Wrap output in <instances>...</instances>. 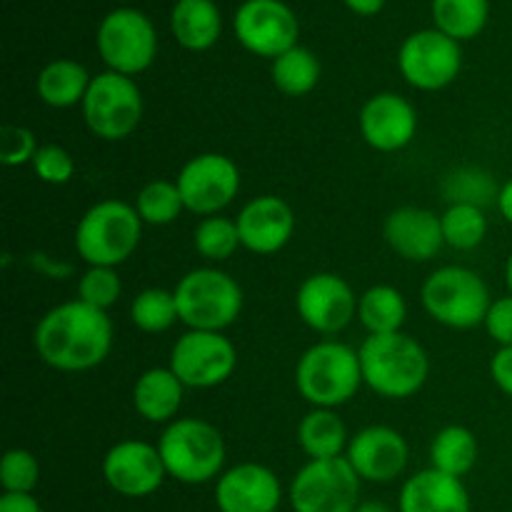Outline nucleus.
I'll return each mask as SVG.
<instances>
[{"mask_svg":"<svg viewBox=\"0 0 512 512\" xmlns=\"http://www.w3.org/2000/svg\"><path fill=\"white\" fill-rule=\"evenodd\" d=\"M33 348L45 365L60 373H85L113 350V323L105 310L83 300L50 308L33 330Z\"/></svg>","mask_w":512,"mask_h":512,"instance_id":"f257e3e1","label":"nucleus"},{"mask_svg":"<svg viewBox=\"0 0 512 512\" xmlns=\"http://www.w3.org/2000/svg\"><path fill=\"white\" fill-rule=\"evenodd\" d=\"M358 355L363 385H368L380 398H413L428 383V353L413 335L403 330L388 335H368Z\"/></svg>","mask_w":512,"mask_h":512,"instance_id":"f03ea898","label":"nucleus"},{"mask_svg":"<svg viewBox=\"0 0 512 512\" xmlns=\"http://www.w3.org/2000/svg\"><path fill=\"white\" fill-rule=\"evenodd\" d=\"M363 385L360 355L338 340H320L300 355L295 388L313 408L335 410L350 403Z\"/></svg>","mask_w":512,"mask_h":512,"instance_id":"7ed1b4c3","label":"nucleus"},{"mask_svg":"<svg viewBox=\"0 0 512 512\" xmlns=\"http://www.w3.org/2000/svg\"><path fill=\"white\" fill-rule=\"evenodd\" d=\"M168 478L183 485H205L225 473V438L213 423L200 418H178L165 425L158 440Z\"/></svg>","mask_w":512,"mask_h":512,"instance_id":"20e7f679","label":"nucleus"},{"mask_svg":"<svg viewBox=\"0 0 512 512\" xmlns=\"http://www.w3.org/2000/svg\"><path fill=\"white\" fill-rule=\"evenodd\" d=\"M143 220L135 205L123 200H100L90 205L75 228V250L88 265L118 268L138 250Z\"/></svg>","mask_w":512,"mask_h":512,"instance_id":"39448f33","label":"nucleus"},{"mask_svg":"<svg viewBox=\"0 0 512 512\" xmlns=\"http://www.w3.org/2000/svg\"><path fill=\"white\" fill-rule=\"evenodd\" d=\"M423 308L435 323L450 330H473L485 323L493 295L483 275L463 265L433 270L420 288Z\"/></svg>","mask_w":512,"mask_h":512,"instance_id":"423d86ee","label":"nucleus"},{"mask_svg":"<svg viewBox=\"0 0 512 512\" xmlns=\"http://www.w3.org/2000/svg\"><path fill=\"white\" fill-rule=\"evenodd\" d=\"M180 323L188 330L223 333L243 313V288L218 268H195L175 285Z\"/></svg>","mask_w":512,"mask_h":512,"instance_id":"0eeeda50","label":"nucleus"},{"mask_svg":"<svg viewBox=\"0 0 512 512\" xmlns=\"http://www.w3.org/2000/svg\"><path fill=\"white\" fill-rule=\"evenodd\" d=\"M83 118L90 133L100 140H125L138 130L143 120V93L128 75L105 73L93 75L83 100Z\"/></svg>","mask_w":512,"mask_h":512,"instance_id":"6e6552de","label":"nucleus"},{"mask_svg":"<svg viewBox=\"0 0 512 512\" xmlns=\"http://www.w3.org/2000/svg\"><path fill=\"white\" fill-rule=\"evenodd\" d=\"M358 473L348 458L308 460L290 483L288 500L293 512H355L360 500Z\"/></svg>","mask_w":512,"mask_h":512,"instance_id":"1a4fd4ad","label":"nucleus"},{"mask_svg":"<svg viewBox=\"0 0 512 512\" xmlns=\"http://www.w3.org/2000/svg\"><path fill=\"white\" fill-rule=\"evenodd\" d=\"M98 53L108 70L120 75H140L158 55V33L150 18L140 10L118 8L98 25Z\"/></svg>","mask_w":512,"mask_h":512,"instance_id":"9d476101","label":"nucleus"},{"mask_svg":"<svg viewBox=\"0 0 512 512\" xmlns=\"http://www.w3.org/2000/svg\"><path fill=\"white\" fill-rule=\"evenodd\" d=\"M168 368L185 388H218L238 368V350L223 333L188 330L175 340Z\"/></svg>","mask_w":512,"mask_h":512,"instance_id":"9b49d317","label":"nucleus"},{"mask_svg":"<svg viewBox=\"0 0 512 512\" xmlns=\"http://www.w3.org/2000/svg\"><path fill=\"white\" fill-rule=\"evenodd\" d=\"M398 68L403 78L418 90H443L463 70V50L458 40L438 28L418 30L400 45Z\"/></svg>","mask_w":512,"mask_h":512,"instance_id":"f8f14e48","label":"nucleus"},{"mask_svg":"<svg viewBox=\"0 0 512 512\" xmlns=\"http://www.w3.org/2000/svg\"><path fill=\"white\" fill-rule=\"evenodd\" d=\"M180 195L185 210L195 215H220L240 193V168L233 158L223 153H200L180 168L178 178Z\"/></svg>","mask_w":512,"mask_h":512,"instance_id":"ddd939ff","label":"nucleus"},{"mask_svg":"<svg viewBox=\"0 0 512 512\" xmlns=\"http://www.w3.org/2000/svg\"><path fill=\"white\" fill-rule=\"evenodd\" d=\"M238 43L258 58H280L298 45L300 23L283 0H245L233 18Z\"/></svg>","mask_w":512,"mask_h":512,"instance_id":"4468645a","label":"nucleus"},{"mask_svg":"<svg viewBox=\"0 0 512 512\" xmlns=\"http://www.w3.org/2000/svg\"><path fill=\"white\" fill-rule=\"evenodd\" d=\"M358 300L345 278L335 273H315L300 283L295 310L310 330L335 335L358 318Z\"/></svg>","mask_w":512,"mask_h":512,"instance_id":"2eb2a0df","label":"nucleus"},{"mask_svg":"<svg viewBox=\"0 0 512 512\" xmlns=\"http://www.w3.org/2000/svg\"><path fill=\"white\" fill-rule=\"evenodd\" d=\"M103 478L113 493L140 500L163 488L168 470L160 458L158 445L143 440H120L105 453Z\"/></svg>","mask_w":512,"mask_h":512,"instance_id":"dca6fc26","label":"nucleus"},{"mask_svg":"<svg viewBox=\"0 0 512 512\" xmlns=\"http://www.w3.org/2000/svg\"><path fill=\"white\" fill-rule=\"evenodd\" d=\"M345 458L365 483H393L410 463V445L395 428L368 425L350 438Z\"/></svg>","mask_w":512,"mask_h":512,"instance_id":"f3484780","label":"nucleus"},{"mask_svg":"<svg viewBox=\"0 0 512 512\" xmlns=\"http://www.w3.org/2000/svg\"><path fill=\"white\" fill-rule=\"evenodd\" d=\"M283 503L280 478L260 463H240L215 480L220 512H275Z\"/></svg>","mask_w":512,"mask_h":512,"instance_id":"a211bd4d","label":"nucleus"},{"mask_svg":"<svg viewBox=\"0 0 512 512\" xmlns=\"http://www.w3.org/2000/svg\"><path fill=\"white\" fill-rule=\"evenodd\" d=\"M360 135L378 153H398L413 143L418 133V113L413 103L398 93H378L360 108Z\"/></svg>","mask_w":512,"mask_h":512,"instance_id":"6ab92c4d","label":"nucleus"},{"mask_svg":"<svg viewBox=\"0 0 512 512\" xmlns=\"http://www.w3.org/2000/svg\"><path fill=\"white\" fill-rule=\"evenodd\" d=\"M240 243L255 255H275L290 243L295 233V213L278 195H258L240 208Z\"/></svg>","mask_w":512,"mask_h":512,"instance_id":"aec40b11","label":"nucleus"},{"mask_svg":"<svg viewBox=\"0 0 512 512\" xmlns=\"http://www.w3.org/2000/svg\"><path fill=\"white\" fill-rule=\"evenodd\" d=\"M385 243L395 255L410 263H428L445 245L440 215L428 208L403 205L385 218Z\"/></svg>","mask_w":512,"mask_h":512,"instance_id":"412c9836","label":"nucleus"},{"mask_svg":"<svg viewBox=\"0 0 512 512\" xmlns=\"http://www.w3.org/2000/svg\"><path fill=\"white\" fill-rule=\"evenodd\" d=\"M400 512H470V493L460 478L428 468L400 488Z\"/></svg>","mask_w":512,"mask_h":512,"instance_id":"4be33fe9","label":"nucleus"},{"mask_svg":"<svg viewBox=\"0 0 512 512\" xmlns=\"http://www.w3.org/2000/svg\"><path fill=\"white\" fill-rule=\"evenodd\" d=\"M185 385L170 368H150L135 380L133 408L143 420L153 425H170L178 420L183 405Z\"/></svg>","mask_w":512,"mask_h":512,"instance_id":"5701e85b","label":"nucleus"},{"mask_svg":"<svg viewBox=\"0 0 512 512\" xmlns=\"http://www.w3.org/2000/svg\"><path fill=\"white\" fill-rule=\"evenodd\" d=\"M170 30L185 50L203 53L220 40L223 18L213 0H178L170 13Z\"/></svg>","mask_w":512,"mask_h":512,"instance_id":"b1692460","label":"nucleus"},{"mask_svg":"<svg viewBox=\"0 0 512 512\" xmlns=\"http://www.w3.org/2000/svg\"><path fill=\"white\" fill-rule=\"evenodd\" d=\"M90 75L85 70V65H80L78 60L70 58H58L50 60L43 70L38 73L35 80V90H38V98L43 100L48 108H73V105H83L85 93L90 88Z\"/></svg>","mask_w":512,"mask_h":512,"instance_id":"393cba45","label":"nucleus"},{"mask_svg":"<svg viewBox=\"0 0 512 512\" xmlns=\"http://www.w3.org/2000/svg\"><path fill=\"white\" fill-rule=\"evenodd\" d=\"M350 435L335 410L313 408L298 425V445L310 460L343 458Z\"/></svg>","mask_w":512,"mask_h":512,"instance_id":"a878e982","label":"nucleus"},{"mask_svg":"<svg viewBox=\"0 0 512 512\" xmlns=\"http://www.w3.org/2000/svg\"><path fill=\"white\" fill-rule=\"evenodd\" d=\"M480 455L478 438L465 425H448L430 443V468L463 480Z\"/></svg>","mask_w":512,"mask_h":512,"instance_id":"bb28decb","label":"nucleus"},{"mask_svg":"<svg viewBox=\"0 0 512 512\" xmlns=\"http://www.w3.org/2000/svg\"><path fill=\"white\" fill-rule=\"evenodd\" d=\"M358 318L368 335L400 333L408 318V303L393 285H373L360 295Z\"/></svg>","mask_w":512,"mask_h":512,"instance_id":"cd10ccee","label":"nucleus"},{"mask_svg":"<svg viewBox=\"0 0 512 512\" xmlns=\"http://www.w3.org/2000/svg\"><path fill=\"white\" fill-rule=\"evenodd\" d=\"M433 23L453 40L478 38L490 18V0H433Z\"/></svg>","mask_w":512,"mask_h":512,"instance_id":"c85d7f7f","label":"nucleus"},{"mask_svg":"<svg viewBox=\"0 0 512 512\" xmlns=\"http://www.w3.org/2000/svg\"><path fill=\"white\" fill-rule=\"evenodd\" d=\"M270 78L280 93L290 95V98H303V95L313 93L315 85L320 83V60L313 50L295 45L288 53L273 60L270 65Z\"/></svg>","mask_w":512,"mask_h":512,"instance_id":"c756f323","label":"nucleus"},{"mask_svg":"<svg viewBox=\"0 0 512 512\" xmlns=\"http://www.w3.org/2000/svg\"><path fill=\"white\" fill-rule=\"evenodd\" d=\"M130 320H133L135 328L148 335L165 333L180 320L175 293L165 288L140 290L130 303Z\"/></svg>","mask_w":512,"mask_h":512,"instance_id":"7c9ffc66","label":"nucleus"},{"mask_svg":"<svg viewBox=\"0 0 512 512\" xmlns=\"http://www.w3.org/2000/svg\"><path fill=\"white\" fill-rule=\"evenodd\" d=\"M445 245L455 250H475L488 235V218L473 203H450L440 215Z\"/></svg>","mask_w":512,"mask_h":512,"instance_id":"2f4dec72","label":"nucleus"},{"mask_svg":"<svg viewBox=\"0 0 512 512\" xmlns=\"http://www.w3.org/2000/svg\"><path fill=\"white\" fill-rule=\"evenodd\" d=\"M133 205L145 225H170L185 210L183 195H180L175 180L173 183L170 180H153V183L143 185Z\"/></svg>","mask_w":512,"mask_h":512,"instance_id":"473e14b6","label":"nucleus"},{"mask_svg":"<svg viewBox=\"0 0 512 512\" xmlns=\"http://www.w3.org/2000/svg\"><path fill=\"white\" fill-rule=\"evenodd\" d=\"M193 245L205 260L210 263H223V260L233 258L238 248H243L238 233V223L223 215H210L195 225Z\"/></svg>","mask_w":512,"mask_h":512,"instance_id":"72a5a7b5","label":"nucleus"},{"mask_svg":"<svg viewBox=\"0 0 512 512\" xmlns=\"http://www.w3.org/2000/svg\"><path fill=\"white\" fill-rule=\"evenodd\" d=\"M40 483V463L30 450L13 448L0 460V485L5 493L33 495Z\"/></svg>","mask_w":512,"mask_h":512,"instance_id":"f704fd0d","label":"nucleus"},{"mask_svg":"<svg viewBox=\"0 0 512 512\" xmlns=\"http://www.w3.org/2000/svg\"><path fill=\"white\" fill-rule=\"evenodd\" d=\"M123 293V283L115 268H100V265H88L78 283V300L93 305V308L105 310L113 308Z\"/></svg>","mask_w":512,"mask_h":512,"instance_id":"c9c22d12","label":"nucleus"},{"mask_svg":"<svg viewBox=\"0 0 512 512\" xmlns=\"http://www.w3.org/2000/svg\"><path fill=\"white\" fill-rule=\"evenodd\" d=\"M30 168H33L35 178L43 180V183L65 185L73 180L75 160H73V155L63 148V145L48 143V145H40L38 153H35V158H33V163H30Z\"/></svg>","mask_w":512,"mask_h":512,"instance_id":"e433bc0d","label":"nucleus"},{"mask_svg":"<svg viewBox=\"0 0 512 512\" xmlns=\"http://www.w3.org/2000/svg\"><path fill=\"white\" fill-rule=\"evenodd\" d=\"M38 148L40 145L33 130L23 128V125H3V130H0V163L5 168L30 165Z\"/></svg>","mask_w":512,"mask_h":512,"instance_id":"4c0bfd02","label":"nucleus"},{"mask_svg":"<svg viewBox=\"0 0 512 512\" xmlns=\"http://www.w3.org/2000/svg\"><path fill=\"white\" fill-rule=\"evenodd\" d=\"M485 333L500 345V348H512V295L493 300L483 323Z\"/></svg>","mask_w":512,"mask_h":512,"instance_id":"58836bf2","label":"nucleus"},{"mask_svg":"<svg viewBox=\"0 0 512 512\" xmlns=\"http://www.w3.org/2000/svg\"><path fill=\"white\" fill-rule=\"evenodd\" d=\"M490 378L498 385L500 393L512 398V348H498L490 358Z\"/></svg>","mask_w":512,"mask_h":512,"instance_id":"ea45409f","label":"nucleus"},{"mask_svg":"<svg viewBox=\"0 0 512 512\" xmlns=\"http://www.w3.org/2000/svg\"><path fill=\"white\" fill-rule=\"evenodd\" d=\"M0 512H43L33 495L23 493H3L0 498Z\"/></svg>","mask_w":512,"mask_h":512,"instance_id":"a19ab883","label":"nucleus"},{"mask_svg":"<svg viewBox=\"0 0 512 512\" xmlns=\"http://www.w3.org/2000/svg\"><path fill=\"white\" fill-rule=\"evenodd\" d=\"M495 203H498V210H500V215L505 218V223L512 225V178L508 180V183L500 185Z\"/></svg>","mask_w":512,"mask_h":512,"instance_id":"79ce46f5","label":"nucleus"},{"mask_svg":"<svg viewBox=\"0 0 512 512\" xmlns=\"http://www.w3.org/2000/svg\"><path fill=\"white\" fill-rule=\"evenodd\" d=\"M345 5H348L355 15L368 18V15H378L380 10H383L385 0H345Z\"/></svg>","mask_w":512,"mask_h":512,"instance_id":"37998d69","label":"nucleus"},{"mask_svg":"<svg viewBox=\"0 0 512 512\" xmlns=\"http://www.w3.org/2000/svg\"><path fill=\"white\" fill-rule=\"evenodd\" d=\"M355 512H393V510H390L385 503H380V500H363Z\"/></svg>","mask_w":512,"mask_h":512,"instance_id":"c03bdc74","label":"nucleus"},{"mask_svg":"<svg viewBox=\"0 0 512 512\" xmlns=\"http://www.w3.org/2000/svg\"><path fill=\"white\" fill-rule=\"evenodd\" d=\"M505 283H508V290L512 295V253L508 255V263H505Z\"/></svg>","mask_w":512,"mask_h":512,"instance_id":"a18cd8bd","label":"nucleus"}]
</instances>
